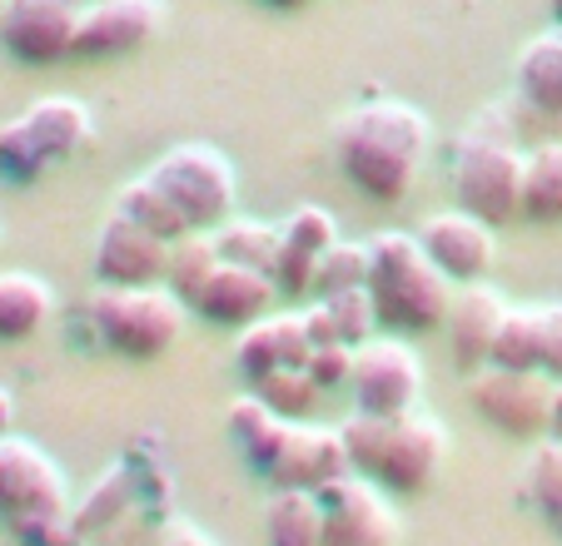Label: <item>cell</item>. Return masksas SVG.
Wrapping results in <instances>:
<instances>
[{"mask_svg":"<svg viewBox=\"0 0 562 546\" xmlns=\"http://www.w3.org/2000/svg\"><path fill=\"white\" fill-rule=\"evenodd\" d=\"M428 120L404 100H369L339 125V169L353 190L373 204H398L418 184L428 159Z\"/></svg>","mask_w":562,"mask_h":546,"instance_id":"6da1fadb","label":"cell"},{"mask_svg":"<svg viewBox=\"0 0 562 546\" xmlns=\"http://www.w3.org/2000/svg\"><path fill=\"white\" fill-rule=\"evenodd\" d=\"M339 432H344V447H349L353 473L398 497L428 492L448 463V428L424 418V412H404V418L353 412Z\"/></svg>","mask_w":562,"mask_h":546,"instance_id":"7a4b0ae2","label":"cell"},{"mask_svg":"<svg viewBox=\"0 0 562 546\" xmlns=\"http://www.w3.org/2000/svg\"><path fill=\"white\" fill-rule=\"evenodd\" d=\"M369 298L383 328L398 333H434L448 323L453 278L428 259L418 234H373L369 239Z\"/></svg>","mask_w":562,"mask_h":546,"instance_id":"3957f363","label":"cell"},{"mask_svg":"<svg viewBox=\"0 0 562 546\" xmlns=\"http://www.w3.org/2000/svg\"><path fill=\"white\" fill-rule=\"evenodd\" d=\"M522 174H528V155L508 145V135H493L488 120H473L453 155V194L468 214L483 224L503 229V224L522 219Z\"/></svg>","mask_w":562,"mask_h":546,"instance_id":"277c9868","label":"cell"},{"mask_svg":"<svg viewBox=\"0 0 562 546\" xmlns=\"http://www.w3.org/2000/svg\"><path fill=\"white\" fill-rule=\"evenodd\" d=\"M90 139H95V115L70 95H50L0 129V179L31 184L45 169L75 159Z\"/></svg>","mask_w":562,"mask_h":546,"instance_id":"5b68a950","label":"cell"},{"mask_svg":"<svg viewBox=\"0 0 562 546\" xmlns=\"http://www.w3.org/2000/svg\"><path fill=\"white\" fill-rule=\"evenodd\" d=\"M100 338L130 363H149V357L170 353L184 333L190 308L170 294V288H100L90 304Z\"/></svg>","mask_w":562,"mask_h":546,"instance_id":"8992f818","label":"cell"},{"mask_svg":"<svg viewBox=\"0 0 562 546\" xmlns=\"http://www.w3.org/2000/svg\"><path fill=\"white\" fill-rule=\"evenodd\" d=\"M145 179L184 214V224H190L194 234H214L224 219H234L239 179H234V164L214 145H175V149H165L159 164L149 169Z\"/></svg>","mask_w":562,"mask_h":546,"instance_id":"52a82bcc","label":"cell"},{"mask_svg":"<svg viewBox=\"0 0 562 546\" xmlns=\"http://www.w3.org/2000/svg\"><path fill=\"white\" fill-rule=\"evenodd\" d=\"M468 402L473 412L493 422L498 432L518 442H532L542 432H552V402H558V383L548 373H522V368H477L468 383Z\"/></svg>","mask_w":562,"mask_h":546,"instance_id":"ba28073f","label":"cell"},{"mask_svg":"<svg viewBox=\"0 0 562 546\" xmlns=\"http://www.w3.org/2000/svg\"><path fill=\"white\" fill-rule=\"evenodd\" d=\"M100 0H0V45L21 65H60Z\"/></svg>","mask_w":562,"mask_h":546,"instance_id":"9c48e42d","label":"cell"},{"mask_svg":"<svg viewBox=\"0 0 562 546\" xmlns=\"http://www.w3.org/2000/svg\"><path fill=\"white\" fill-rule=\"evenodd\" d=\"M418 393H424V368H418V353L398 338H369V343L353 353V398L359 412L369 418H404L418 408Z\"/></svg>","mask_w":562,"mask_h":546,"instance_id":"30bf717a","label":"cell"},{"mask_svg":"<svg viewBox=\"0 0 562 546\" xmlns=\"http://www.w3.org/2000/svg\"><path fill=\"white\" fill-rule=\"evenodd\" d=\"M324 546H393L398 522H393L383 492L369 477L349 473L334 487H324Z\"/></svg>","mask_w":562,"mask_h":546,"instance_id":"8fae6325","label":"cell"},{"mask_svg":"<svg viewBox=\"0 0 562 546\" xmlns=\"http://www.w3.org/2000/svg\"><path fill=\"white\" fill-rule=\"evenodd\" d=\"M170 249L175 243H165L159 234H149L145 224L115 214L95 239L100 284H110V288H155V284H165V273H170Z\"/></svg>","mask_w":562,"mask_h":546,"instance_id":"7c38bea8","label":"cell"},{"mask_svg":"<svg viewBox=\"0 0 562 546\" xmlns=\"http://www.w3.org/2000/svg\"><path fill=\"white\" fill-rule=\"evenodd\" d=\"M418 243L428 249V259L453 278V284H483L498 263V239L493 224H483L477 214L458 209V214H434L418 229Z\"/></svg>","mask_w":562,"mask_h":546,"instance_id":"4fadbf2b","label":"cell"},{"mask_svg":"<svg viewBox=\"0 0 562 546\" xmlns=\"http://www.w3.org/2000/svg\"><path fill=\"white\" fill-rule=\"evenodd\" d=\"M274 273L265 269H245V263H220V269L204 278V288L194 294L190 314H200L204 323H220V328H239L245 333L249 323L269 318L274 308Z\"/></svg>","mask_w":562,"mask_h":546,"instance_id":"5bb4252c","label":"cell"},{"mask_svg":"<svg viewBox=\"0 0 562 546\" xmlns=\"http://www.w3.org/2000/svg\"><path fill=\"white\" fill-rule=\"evenodd\" d=\"M165 25V0H100L80 25L75 55L80 60H115V55H135Z\"/></svg>","mask_w":562,"mask_h":546,"instance_id":"9a60e30c","label":"cell"},{"mask_svg":"<svg viewBox=\"0 0 562 546\" xmlns=\"http://www.w3.org/2000/svg\"><path fill=\"white\" fill-rule=\"evenodd\" d=\"M349 447H344V432L339 428H308V422H294L289 432L279 463L269 467V482L279 487H304V492H324L334 487L339 477H349Z\"/></svg>","mask_w":562,"mask_h":546,"instance_id":"2e32d148","label":"cell"},{"mask_svg":"<svg viewBox=\"0 0 562 546\" xmlns=\"http://www.w3.org/2000/svg\"><path fill=\"white\" fill-rule=\"evenodd\" d=\"M339 243V224H334L329 209L318 204H304L284 219L279 229V263H274V284L284 294H314V273L318 259Z\"/></svg>","mask_w":562,"mask_h":546,"instance_id":"e0dca14e","label":"cell"},{"mask_svg":"<svg viewBox=\"0 0 562 546\" xmlns=\"http://www.w3.org/2000/svg\"><path fill=\"white\" fill-rule=\"evenodd\" d=\"M308 353H314V338H308L304 314H269L239 333L234 363H239V373L249 383H259L279 368H304Z\"/></svg>","mask_w":562,"mask_h":546,"instance_id":"ac0fdd59","label":"cell"},{"mask_svg":"<svg viewBox=\"0 0 562 546\" xmlns=\"http://www.w3.org/2000/svg\"><path fill=\"white\" fill-rule=\"evenodd\" d=\"M503 318H508V304L488 284H468L453 298V308H448V343H453L458 368H468V373L488 368Z\"/></svg>","mask_w":562,"mask_h":546,"instance_id":"d6986e66","label":"cell"},{"mask_svg":"<svg viewBox=\"0 0 562 546\" xmlns=\"http://www.w3.org/2000/svg\"><path fill=\"white\" fill-rule=\"evenodd\" d=\"M224 422H229V437L239 442V452L249 457V467L269 477V467L279 463V452H284V442H289V432H294V422L279 418V412L269 408V402H259L255 393L234 398L229 412H224Z\"/></svg>","mask_w":562,"mask_h":546,"instance_id":"ffe728a7","label":"cell"},{"mask_svg":"<svg viewBox=\"0 0 562 546\" xmlns=\"http://www.w3.org/2000/svg\"><path fill=\"white\" fill-rule=\"evenodd\" d=\"M308 323V338L318 343H349V348H363L379 328V308L369 298V284L363 288H349V294H334V298H318L314 308L304 314Z\"/></svg>","mask_w":562,"mask_h":546,"instance_id":"44dd1931","label":"cell"},{"mask_svg":"<svg viewBox=\"0 0 562 546\" xmlns=\"http://www.w3.org/2000/svg\"><path fill=\"white\" fill-rule=\"evenodd\" d=\"M55 318V288L35 273H0V343H25Z\"/></svg>","mask_w":562,"mask_h":546,"instance_id":"7402d4cb","label":"cell"},{"mask_svg":"<svg viewBox=\"0 0 562 546\" xmlns=\"http://www.w3.org/2000/svg\"><path fill=\"white\" fill-rule=\"evenodd\" d=\"M269 546H324V497L304 487H279L265 507Z\"/></svg>","mask_w":562,"mask_h":546,"instance_id":"603a6c76","label":"cell"},{"mask_svg":"<svg viewBox=\"0 0 562 546\" xmlns=\"http://www.w3.org/2000/svg\"><path fill=\"white\" fill-rule=\"evenodd\" d=\"M518 90L532 110L542 115H562V25L522 50L518 60Z\"/></svg>","mask_w":562,"mask_h":546,"instance_id":"cb8c5ba5","label":"cell"},{"mask_svg":"<svg viewBox=\"0 0 562 546\" xmlns=\"http://www.w3.org/2000/svg\"><path fill=\"white\" fill-rule=\"evenodd\" d=\"M522 219L562 224V145H542L528 155V174H522Z\"/></svg>","mask_w":562,"mask_h":546,"instance_id":"d4e9b609","label":"cell"},{"mask_svg":"<svg viewBox=\"0 0 562 546\" xmlns=\"http://www.w3.org/2000/svg\"><path fill=\"white\" fill-rule=\"evenodd\" d=\"M115 214H125V219H135V224H145L149 234H159L165 243H180V239H190V224H184V214L175 209L165 194L149 184L145 174L139 179H130L125 190H120V200H115Z\"/></svg>","mask_w":562,"mask_h":546,"instance_id":"484cf974","label":"cell"},{"mask_svg":"<svg viewBox=\"0 0 562 546\" xmlns=\"http://www.w3.org/2000/svg\"><path fill=\"white\" fill-rule=\"evenodd\" d=\"M493 363L498 368H522V373H542V304L532 308H508L493 343Z\"/></svg>","mask_w":562,"mask_h":546,"instance_id":"4316f807","label":"cell"},{"mask_svg":"<svg viewBox=\"0 0 562 546\" xmlns=\"http://www.w3.org/2000/svg\"><path fill=\"white\" fill-rule=\"evenodd\" d=\"M214 249H220V263H245V269H265L274 273L279 263V229L255 219H224L214 229Z\"/></svg>","mask_w":562,"mask_h":546,"instance_id":"83f0119b","label":"cell"},{"mask_svg":"<svg viewBox=\"0 0 562 546\" xmlns=\"http://www.w3.org/2000/svg\"><path fill=\"white\" fill-rule=\"evenodd\" d=\"M220 269V249H214V234H190L170 249V273H165V284L170 294L180 298L184 308L194 304V294L204 288V278Z\"/></svg>","mask_w":562,"mask_h":546,"instance_id":"f1b7e54d","label":"cell"},{"mask_svg":"<svg viewBox=\"0 0 562 546\" xmlns=\"http://www.w3.org/2000/svg\"><path fill=\"white\" fill-rule=\"evenodd\" d=\"M130 492H135V482H130V473H110L105 482L95 487V492L80 502V512L70 516L75 522V536L80 542H100V536L110 532V526L125 516V507H130Z\"/></svg>","mask_w":562,"mask_h":546,"instance_id":"f546056e","label":"cell"},{"mask_svg":"<svg viewBox=\"0 0 562 546\" xmlns=\"http://www.w3.org/2000/svg\"><path fill=\"white\" fill-rule=\"evenodd\" d=\"M249 393H255L259 402H269L279 418L304 422L308 412H314V402H318V393L324 388L308 378V368H279V373H269V378L249 383Z\"/></svg>","mask_w":562,"mask_h":546,"instance_id":"4dcf8cb0","label":"cell"},{"mask_svg":"<svg viewBox=\"0 0 562 546\" xmlns=\"http://www.w3.org/2000/svg\"><path fill=\"white\" fill-rule=\"evenodd\" d=\"M369 284V243H334L314 273V298H334Z\"/></svg>","mask_w":562,"mask_h":546,"instance_id":"1f68e13d","label":"cell"},{"mask_svg":"<svg viewBox=\"0 0 562 546\" xmlns=\"http://www.w3.org/2000/svg\"><path fill=\"white\" fill-rule=\"evenodd\" d=\"M522 487H528V502L538 507L548 522L562 512V437L542 442V447L532 452L528 473H522Z\"/></svg>","mask_w":562,"mask_h":546,"instance_id":"d6a6232c","label":"cell"},{"mask_svg":"<svg viewBox=\"0 0 562 546\" xmlns=\"http://www.w3.org/2000/svg\"><path fill=\"white\" fill-rule=\"evenodd\" d=\"M353 353L359 348H349V343H318L304 368L318 388H339V383H353Z\"/></svg>","mask_w":562,"mask_h":546,"instance_id":"836d02e7","label":"cell"},{"mask_svg":"<svg viewBox=\"0 0 562 546\" xmlns=\"http://www.w3.org/2000/svg\"><path fill=\"white\" fill-rule=\"evenodd\" d=\"M542 373L562 383V304H542Z\"/></svg>","mask_w":562,"mask_h":546,"instance_id":"e575fe53","label":"cell"},{"mask_svg":"<svg viewBox=\"0 0 562 546\" xmlns=\"http://www.w3.org/2000/svg\"><path fill=\"white\" fill-rule=\"evenodd\" d=\"M159 546H214V542L200 532V526H190V522H170L165 532H159Z\"/></svg>","mask_w":562,"mask_h":546,"instance_id":"d590c367","label":"cell"},{"mask_svg":"<svg viewBox=\"0 0 562 546\" xmlns=\"http://www.w3.org/2000/svg\"><path fill=\"white\" fill-rule=\"evenodd\" d=\"M11 422H15V398L0 388V437H11Z\"/></svg>","mask_w":562,"mask_h":546,"instance_id":"8d00e7d4","label":"cell"},{"mask_svg":"<svg viewBox=\"0 0 562 546\" xmlns=\"http://www.w3.org/2000/svg\"><path fill=\"white\" fill-rule=\"evenodd\" d=\"M259 5H269V11H304L308 0H259Z\"/></svg>","mask_w":562,"mask_h":546,"instance_id":"74e56055","label":"cell"},{"mask_svg":"<svg viewBox=\"0 0 562 546\" xmlns=\"http://www.w3.org/2000/svg\"><path fill=\"white\" fill-rule=\"evenodd\" d=\"M552 437H562V383H558V402H552Z\"/></svg>","mask_w":562,"mask_h":546,"instance_id":"f35d334b","label":"cell"},{"mask_svg":"<svg viewBox=\"0 0 562 546\" xmlns=\"http://www.w3.org/2000/svg\"><path fill=\"white\" fill-rule=\"evenodd\" d=\"M0 522H5V452H0Z\"/></svg>","mask_w":562,"mask_h":546,"instance_id":"ab89813d","label":"cell"},{"mask_svg":"<svg viewBox=\"0 0 562 546\" xmlns=\"http://www.w3.org/2000/svg\"><path fill=\"white\" fill-rule=\"evenodd\" d=\"M552 15H558V25H562V0H552Z\"/></svg>","mask_w":562,"mask_h":546,"instance_id":"60d3db41","label":"cell"},{"mask_svg":"<svg viewBox=\"0 0 562 546\" xmlns=\"http://www.w3.org/2000/svg\"><path fill=\"white\" fill-rule=\"evenodd\" d=\"M552 526H558V532H562V512H558V516H552Z\"/></svg>","mask_w":562,"mask_h":546,"instance_id":"b9f144b4","label":"cell"},{"mask_svg":"<svg viewBox=\"0 0 562 546\" xmlns=\"http://www.w3.org/2000/svg\"><path fill=\"white\" fill-rule=\"evenodd\" d=\"M90 546H100V542H90Z\"/></svg>","mask_w":562,"mask_h":546,"instance_id":"7bdbcfd3","label":"cell"}]
</instances>
